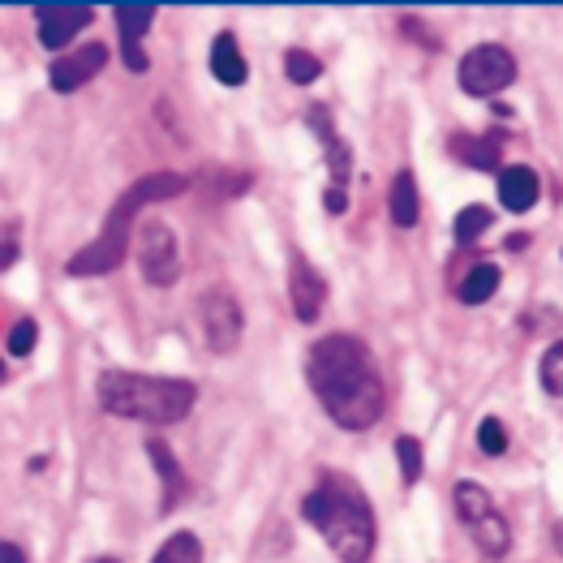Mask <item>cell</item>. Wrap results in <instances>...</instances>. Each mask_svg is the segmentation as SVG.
<instances>
[{
  "mask_svg": "<svg viewBox=\"0 0 563 563\" xmlns=\"http://www.w3.org/2000/svg\"><path fill=\"white\" fill-rule=\"evenodd\" d=\"M306 379L327 417L344 430H366L383 417V379L357 336H323L306 357Z\"/></svg>",
  "mask_w": 563,
  "mask_h": 563,
  "instance_id": "obj_1",
  "label": "cell"
},
{
  "mask_svg": "<svg viewBox=\"0 0 563 563\" xmlns=\"http://www.w3.org/2000/svg\"><path fill=\"white\" fill-rule=\"evenodd\" d=\"M301 516L327 538L340 563H370L374 555V512L366 495L344 473H323V486L306 495Z\"/></svg>",
  "mask_w": 563,
  "mask_h": 563,
  "instance_id": "obj_2",
  "label": "cell"
},
{
  "mask_svg": "<svg viewBox=\"0 0 563 563\" xmlns=\"http://www.w3.org/2000/svg\"><path fill=\"white\" fill-rule=\"evenodd\" d=\"M95 396L112 417L147 422V426H172V422H185V417H190L198 387L190 379H164V374L108 370V374H99Z\"/></svg>",
  "mask_w": 563,
  "mask_h": 563,
  "instance_id": "obj_3",
  "label": "cell"
},
{
  "mask_svg": "<svg viewBox=\"0 0 563 563\" xmlns=\"http://www.w3.org/2000/svg\"><path fill=\"white\" fill-rule=\"evenodd\" d=\"M185 177H177V172H151V177H142L134 181L129 190L117 198V207L108 211V220H104V233H99L86 250H78L74 258H69V276H108V271H117L125 263V254H129V237H134V215L147 207V202H164L172 194H181L185 190Z\"/></svg>",
  "mask_w": 563,
  "mask_h": 563,
  "instance_id": "obj_4",
  "label": "cell"
},
{
  "mask_svg": "<svg viewBox=\"0 0 563 563\" xmlns=\"http://www.w3.org/2000/svg\"><path fill=\"white\" fill-rule=\"evenodd\" d=\"M460 91L469 95H499L503 86L516 82V56L508 48H499V43H478V48L465 52V61H460Z\"/></svg>",
  "mask_w": 563,
  "mask_h": 563,
  "instance_id": "obj_5",
  "label": "cell"
},
{
  "mask_svg": "<svg viewBox=\"0 0 563 563\" xmlns=\"http://www.w3.org/2000/svg\"><path fill=\"white\" fill-rule=\"evenodd\" d=\"M134 254H138V267L142 276H147V284H177L181 276V250H177V233L164 224V220H147L134 233Z\"/></svg>",
  "mask_w": 563,
  "mask_h": 563,
  "instance_id": "obj_6",
  "label": "cell"
},
{
  "mask_svg": "<svg viewBox=\"0 0 563 563\" xmlns=\"http://www.w3.org/2000/svg\"><path fill=\"white\" fill-rule=\"evenodd\" d=\"M198 319H202V336H207L211 353H233L241 344V301L228 288H207L198 297Z\"/></svg>",
  "mask_w": 563,
  "mask_h": 563,
  "instance_id": "obj_7",
  "label": "cell"
},
{
  "mask_svg": "<svg viewBox=\"0 0 563 563\" xmlns=\"http://www.w3.org/2000/svg\"><path fill=\"white\" fill-rule=\"evenodd\" d=\"M35 22H39V43L43 48L61 52L78 31H86V26L95 22V9H86V5H39Z\"/></svg>",
  "mask_w": 563,
  "mask_h": 563,
  "instance_id": "obj_8",
  "label": "cell"
},
{
  "mask_svg": "<svg viewBox=\"0 0 563 563\" xmlns=\"http://www.w3.org/2000/svg\"><path fill=\"white\" fill-rule=\"evenodd\" d=\"M104 65H108V48H104V43H86V48L61 56V61H52L48 82H52V91L74 95V91H82V86L91 82Z\"/></svg>",
  "mask_w": 563,
  "mask_h": 563,
  "instance_id": "obj_9",
  "label": "cell"
},
{
  "mask_svg": "<svg viewBox=\"0 0 563 563\" xmlns=\"http://www.w3.org/2000/svg\"><path fill=\"white\" fill-rule=\"evenodd\" d=\"M288 297H293V314L301 323H314L323 314L327 280L314 271L310 258H301V254H293V263H288Z\"/></svg>",
  "mask_w": 563,
  "mask_h": 563,
  "instance_id": "obj_10",
  "label": "cell"
},
{
  "mask_svg": "<svg viewBox=\"0 0 563 563\" xmlns=\"http://www.w3.org/2000/svg\"><path fill=\"white\" fill-rule=\"evenodd\" d=\"M155 22V5H117V26H121V56L134 74H147V52H142V35Z\"/></svg>",
  "mask_w": 563,
  "mask_h": 563,
  "instance_id": "obj_11",
  "label": "cell"
},
{
  "mask_svg": "<svg viewBox=\"0 0 563 563\" xmlns=\"http://www.w3.org/2000/svg\"><path fill=\"white\" fill-rule=\"evenodd\" d=\"M542 185H538V172L525 168V164H512L499 172V202L508 211H529L533 202H538Z\"/></svg>",
  "mask_w": 563,
  "mask_h": 563,
  "instance_id": "obj_12",
  "label": "cell"
},
{
  "mask_svg": "<svg viewBox=\"0 0 563 563\" xmlns=\"http://www.w3.org/2000/svg\"><path fill=\"white\" fill-rule=\"evenodd\" d=\"M147 456H151V465H155V473H160V482H164V512H172V508H177V503L185 499L190 482H185L177 456L168 452L164 439H147Z\"/></svg>",
  "mask_w": 563,
  "mask_h": 563,
  "instance_id": "obj_13",
  "label": "cell"
},
{
  "mask_svg": "<svg viewBox=\"0 0 563 563\" xmlns=\"http://www.w3.org/2000/svg\"><path fill=\"white\" fill-rule=\"evenodd\" d=\"M211 74L220 78L224 86H241L245 78H250V69H245V56L237 48V35H215L211 43Z\"/></svg>",
  "mask_w": 563,
  "mask_h": 563,
  "instance_id": "obj_14",
  "label": "cell"
},
{
  "mask_svg": "<svg viewBox=\"0 0 563 563\" xmlns=\"http://www.w3.org/2000/svg\"><path fill=\"white\" fill-rule=\"evenodd\" d=\"M310 125L319 129V142H323V151H327V164H331V177H336V190H344V181H349V168H353V160H349V147L336 138V129H331V117L323 108H314L310 112Z\"/></svg>",
  "mask_w": 563,
  "mask_h": 563,
  "instance_id": "obj_15",
  "label": "cell"
},
{
  "mask_svg": "<svg viewBox=\"0 0 563 563\" xmlns=\"http://www.w3.org/2000/svg\"><path fill=\"white\" fill-rule=\"evenodd\" d=\"M387 211H392L396 228H413V224H417L422 207H417V181H413V172H396L392 198H387Z\"/></svg>",
  "mask_w": 563,
  "mask_h": 563,
  "instance_id": "obj_16",
  "label": "cell"
},
{
  "mask_svg": "<svg viewBox=\"0 0 563 563\" xmlns=\"http://www.w3.org/2000/svg\"><path fill=\"white\" fill-rule=\"evenodd\" d=\"M456 512H460V521H465V525L473 529V525H482L486 516H495L499 508H495V499L486 495V486H478V482H460V486H456Z\"/></svg>",
  "mask_w": 563,
  "mask_h": 563,
  "instance_id": "obj_17",
  "label": "cell"
},
{
  "mask_svg": "<svg viewBox=\"0 0 563 563\" xmlns=\"http://www.w3.org/2000/svg\"><path fill=\"white\" fill-rule=\"evenodd\" d=\"M460 301L465 306H482V301H490L499 293V267L495 263H478V267H469V276L460 280Z\"/></svg>",
  "mask_w": 563,
  "mask_h": 563,
  "instance_id": "obj_18",
  "label": "cell"
},
{
  "mask_svg": "<svg viewBox=\"0 0 563 563\" xmlns=\"http://www.w3.org/2000/svg\"><path fill=\"white\" fill-rule=\"evenodd\" d=\"M452 155L456 160H465L469 168H499V138H469V134H460L452 138Z\"/></svg>",
  "mask_w": 563,
  "mask_h": 563,
  "instance_id": "obj_19",
  "label": "cell"
},
{
  "mask_svg": "<svg viewBox=\"0 0 563 563\" xmlns=\"http://www.w3.org/2000/svg\"><path fill=\"white\" fill-rule=\"evenodd\" d=\"M469 533H473V542H478L486 555H503V551L512 546V529H508V521H503L499 512H495V516H486L482 525H473Z\"/></svg>",
  "mask_w": 563,
  "mask_h": 563,
  "instance_id": "obj_20",
  "label": "cell"
},
{
  "mask_svg": "<svg viewBox=\"0 0 563 563\" xmlns=\"http://www.w3.org/2000/svg\"><path fill=\"white\" fill-rule=\"evenodd\" d=\"M151 563H202V542L194 538L190 529H181L160 546V555H155Z\"/></svg>",
  "mask_w": 563,
  "mask_h": 563,
  "instance_id": "obj_21",
  "label": "cell"
},
{
  "mask_svg": "<svg viewBox=\"0 0 563 563\" xmlns=\"http://www.w3.org/2000/svg\"><path fill=\"white\" fill-rule=\"evenodd\" d=\"M284 74H288V82L310 86V82H319V78H323V65H319V56L306 52V48H288V56H284Z\"/></svg>",
  "mask_w": 563,
  "mask_h": 563,
  "instance_id": "obj_22",
  "label": "cell"
},
{
  "mask_svg": "<svg viewBox=\"0 0 563 563\" xmlns=\"http://www.w3.org/2000/svg\"><path fill=\"white\" fill-rule=\"evenodd\" d=\"M396 460H400L404 486H413L417 478H422V443H417L413 435H400V439H396Z\"/></svg>",
  "mask_w": 563,
  "mask_h": 563,
  "instance_id": "obj_23",
  "label": "cell"
},
{
  "mask_svg": "<svg viewBox=\"0 0 563 563\" xmlns=\"http://www.w3.org/2000/svg\"><path fill=\"white\" fill-rule=\"evenodd\" d=\"M490 220H495V215H490L486 207H465V211L456 215V241H465V245L478 241L486 228H490Z\"/></svg>",
  "mask_w": 563,
  "mask_h": 563,
  "instance_id": "obj_24",
  "label": "cell"
},
{
  "mask_svg": "<svg viewBox=\"0 0 563 563\" xmlns=\"http://www.w3.org/2000/svg\"><path fill=\"white\" fill-rule=\"evenodd\" d=\"M538 379H542V387H546L551 396H563V340L546 349L542 366H538Z\"/></svg>",
  "mask_w": 563,
  "mask_h": 563,
  "instance_id": "obj_25",
  "label": "cell"
},
{
  "mask_svg": "<svg viewBox=\"0 0 563 563\" xmlns=\"http://www.w3.org/2000/svg\"><path fill=\"white\" fill-rule=\"evenodd\" d=\"M35 340H39V323L35 319H18V323L9 327V353L13 357L35 353Z\"/></svg>",
  "mask_w": 563,
  "mask_h": 563,
  "instance_id": "obj_26",
  "label": "cell"
},
{
  "mask_svg": "<svg viewBox=\"0 0 563 563\" xmlns=\"http://www.w3.org/2000/svg\"><path fill=\"white\" fill-rule=\"evenodd\" d=\"M478 447L486 456H503V447H508V430H503L499 417H486L478 426Z\"/></svg>",
  "mask_w": 563,
  "mask_h": 563,
  "instance_id": "obj_27",
  "label": "cell"
},
{
  "mask_svg": "<svg viewBox=\"0 0 563 563\" xmlns=\"http://www.w3.org/2000/svg\"><path fill=\"white\" fill-rule=\"evenodd\" d=\"M323 207H327L331 215H344V207H349V198H344V190H336V185H331V190L323 194Z\"/></svg>",
  "mask_w": 563,
  "mask_h": 563,
  "instance_id": "obj_28",
  "label": "cell"
},
{
  "mask_svg": "<svg viewBox=\"0 0 563 563\" xmlns=\"http://www.w3.org/2000/svg\"><path fill=\"white\" fill-rule=\"evenodd\" d=\"M13 258H18V237L5 233V237H0V271H5V267L13 263Z\"/></svg>",
  "mask_w": 563,
  "mask_h": 563,
  "instance_id": "obj_29",
  "label": "cell"
},
{
  "mask_svg": "<svg viewBox=\"0 0 563 563\" xmlns=\"http://www.w3.org/2000/svg\"><path fill=\"white\" fill-rule=\"evenodd\" d=\"M0 563H26V551L18 542H0Z\"/></svg>",
  "mask_w": 563,
  "mask_h": 563,
  "instance_id": "obj_30",
  "label": "cell"
},
{
  "mask_svg": "<svg viewBox=\"0 0 563 563\" xmlns=\"http://www.w3.org/2000/svg\"><path fill=\"white\" fill-rule=\"evenodd\" d=\"M555 546H559V551H563V521H559V529H555Z\"/></svg>",
  "mask_w": 563,
  "mask_h": 563,
  "instance_id": "obj_31",
  "label": "cell"
},
{
  "mask_svg": "<svg viewBox=\"0 0 563 563\" xmlns=\"http://www.w3.org/2000/svg\"><path fill=\"white\" fill-rule=\"evenodd\" d=\"M0 383H5V366H0Z\"/></svg>",
  "mask_w": 563,
  "mask_h": 563,
  "instance_id": "obj_32",
  "label": "cell"
},
{
  "mask_svg": "<svg viewBox=\"0 0 563 563\" xmlns=\"http://www.w3.org/2000/svg\"><path fill=\"white\" fill-rule=\"evenodd\" d=\"M99 563H117V559H99Z\"/></svg>",
  "mask_w": 563,
  "mask_h": 563,
  "instance_id": "obj_33",
  "label": "cell"
}]
</instances>
